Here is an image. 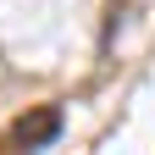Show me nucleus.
Listing matches in <instances>:
<instances>
[{
    "instance_id": "obj_1",
    "label": "nucleus",
    "mask_w": 155,
    "mask_h": 155,
    "mask_svg": "<svg viewBox=\"0 0 155 155\" xmlns=\"http://www.w3.org/2000/svg\"><path fill=\"white\" fill-rule=\"evenodd\" d=\"M55 133H61V105H45V111H33V116H22L17 122V150H45Z\"/></svg>"
}]
</instances>
